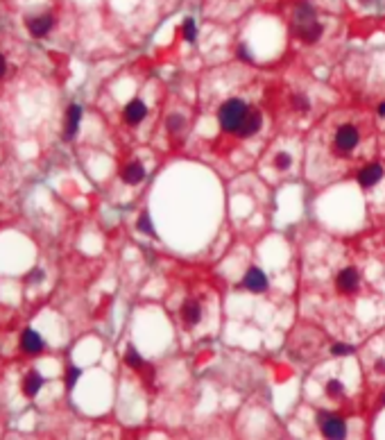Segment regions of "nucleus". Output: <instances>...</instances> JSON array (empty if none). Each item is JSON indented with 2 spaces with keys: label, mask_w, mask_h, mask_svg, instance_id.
<instances>
[{
  "label": "nucleus",
  "mask_w": 385,
  "mask_h": 440,
  "mask_svg": "<svg viewBox=\"0 0 385 440\" xmlns=\"http://www.w3.org/2000/svg\"><path fill=\"white\" fill-rule=\"evenodd\" d=\"M295 34L299 36V39L304 41V43H315V41L322 36V25L318 16H315V9L310 7L308 3H302L297 5V9H295V25H292Z\"/></svg>",
  "instance_id": "f257e3e1"
},
{
  "label": "nucleus",
  "mask_w": 385,
  "mask_h": 440,
  "mask_svg": "<svg viewBox=\"0 0 385 440\" xmlns=\"http://www.w3.org/2000/svg\"><path fill=\"white\" fill-rule=\"evenodd\" d=\"M247 114H250V107H247L242 100L238 98H231V100L222 102V107L218 109V123L222 127L224 134H238L242 123H245Z\"/></svg>",
  "instance_id": "f03ea898"
},
{
  "label": "nucleus",
  "mask_w": 385,
  "mask_h": 440,
  "mask_svg": "<svg viewBox=\"0 0 385 440\" xmlns=\"http://www.w3.org/2000/svg\"><path fill=\"white\" fill-rule=\"evenodd\" d=\"M318 424H320V431L324 438H331V440H342L347 436V424L340 415L335 413H320L318 415Z\"/></svg>",
  "instance_id": "7ed1b4c3"
},
{
  "label": "nucleus",
  "mask_w": 385,
  "mask_h": 440,
  "mask_svg": "<svg viewBox=\"0 0 385 440\" xmlns=\"http://www.w3.org/2000/svg\"><path fill=\"white\" fill-rule=\"evenodd\" d=\"M358 141H360V134L353 125H340L335 129V136H333V145H335V152L340 155H349L356 150Z\"/></svg>",
  "instance_id": "20e7f679"
},
{
  "label": "nucleus",
  "mask_w": 385,
  "mask_h": 440,
  "mask_svg": "<svg viewBox=\"0 0 385 440\" xmlns=\"http://www.w3.org/2000/svg\"><path fill=\"white\" fill-rule=\"evenodd\" d=\"M358 286H360V275H358V270L356 268H342L340 272H337V277H335V288L337 291L342 293V295H347V293H356L358 291Z\"/></svg>",
  "instance_id": "39448f33"
},
{
  "label": "nucleus",
  "mask_w": 385,
  "mask_h": 440,
  "mask_svg": "<svg viewBox=\"0 0 385 440\" xmlns=\"http://www.w3.org/2000/svg\"><path fill=\"white\" fill-rule=\"evenodd\" d=\"M242 288L250 291V293H265L267 291L265 272H263L261 268H256V266H252V268L245 272V277H242Z\"/></svg>",
  "instance_id": "423d86ee"
},
{
  "label": "nucleus",
  "mask_w": 385,
  "mask_h": 440,
  "mask_svg": "<svg viewBox=\"0 0 385 440\" xmlns=\"http://www.w3.org/2000/svg\"><path fill=\"white\" fill-rule=\"evenodd\" d=\"M383 175H385V170H383L381 164H369V166H365V168L358 172L356 182H358V186L367 191V188H374V186H376L378 182L383 180Z\"/></svg>",
  "instance_id": "0eeeda50"
},
{
  "label": "nucleus",
  "mask_w": 385,
  "mask_h": 440,
  "mask_svg": "<svg viewBox=\"0 0 385 440\" xmlns=\"http://www.w3.org/2000/svg\"><path fill=\"white\" fill-rule=\"evenodd\" d=\"M179 316H182V322L186 324V327H195V324L202 320V306H199L195 300H188L182 304V309H179Z\"/></svg>",
  "instance_id": "6e6552de"
},
{
  "label": "nucleus",
  "mask_w": 385,
  "mask_h": 440,
  "mask_svg": "<svg viewBox=\"0 0 385 440\" xmlns=\"http://www.w3.org/2000/svg\"><path fill=\"white\" fill-rule=\"evenodd\" d=\"M261 125H263V114L258 112V109H250V114H247L238 136L240 139H250V136H254L258 129H261Z\"/></svg>",
  "instance_id": "1a4fd4ad"
},
{
  "label": "nucleus",
  "mask_w": 385,
  "mask_h": 440,
  "mask_svg": "<svg viewBox=\"0 0 385 440\" xmlns=\"http://www.w3.org/2000/svg\"><path fill=\"white\" fill-rule=\"evenodd\" d=\"M123 116H125V123H129V125L143 123V118L147 116L145 102H143V100H131V102H127V107H125Z\"/></svg>",
  "instance_id": "9d476101"
},
{
  "label": "nucleus",
  "mask_w": 385,
  "mask_h": 440,
  "mask_svg": "<svg viewBox=\"0 0 385 440\" xmlns=\"http://www.w3.org/2000/svg\"><path fill=\"white\" fill-rule=\"evenodd\" d=\"M20 349L28 354H39L43 349V340L34 329H25L23 336H20Z\"/></svg>",
  "instance_id": "9b49d317"
},
{
  "label": "nucleus",
  "mask_w": 385,
  "mask_h": 440,
  "mask_svg": "<svg viewBox=\"0 0 385 440\" xmlns=\"http://www.w3.org/2000/svg\"><path fill=\"white\" fill-rule=\"evenodd\" d=\"M80 118H82V107L80 104H71L66 114V129H64V139H75L77 127H80Z\"/></svg>",
  "instance_id": "f8f14e48"
},
{
  "label": "nucleus",
  "mask_w": 385,
  "mask_h": 440,
  "mask_svg": "<svg viewBox=\"0 0 385 440\" xmlns=\"http://www.w3.org/2000/svg\"><path fill=\"white\" fill-rule=\"evenodd\" d=\"M52 25H55V18H52L50 14H43V16H36V18L28 20V30H30V34H34V36H46L52 30Z\"/></svg>",
  "instance_id": "ddd939ff"
},
{
  "label": "nucleus",
  "mask_w": 385,
  "mask_h": 440,
  "mask_svg": "<svg viewBox=\"0 0 385 440\" xmlns=\"http://www.w3.org/2000/svg\"><path fill=\"white\" fill-rule=\"evenodd\" d=\"M143 177H145V168H143V164H141V161H131V164H127L123 168V182H125V184L136 186V184H141V182H143Z\"/></svg>",
  "instance_id": "4468645a"
},
{
  "label": "nucleus",
  "mask_w": 385,
  "mask_h": 440,
  "mask_svg": "<svg viewBox=\"0 0 385 440\" xmlns=\"http://www.w3.org/2000/svg\"><path fill=\"white\" fill-rule=\"evenodd\" d=\"M41 386H43V379H41V375H36V372L25 375V379H23V392H25L28 397H34L36 392L41 390Z\"/></svg>",
  "instance_id": "2eb2a0df"
},
{
  "label": "nucleus",
  "mask_w": 385,
  "mask_h": 440,
  "mask_svg": "<svg viewBox=\"0 0 385 440\" xmlns=\"http://www.w3.org/2000/svg\"><path fill=\"white\" fill-rule=\"evenodd\" d=\"M125 363H127L129 368H134V370H141L145 365V361H143V356L136 352L134 345H127V349H125Z\"/></svg>",
  "instance_id": "dca6fc26"
},
{
  "label": "nucleus",
  "mask_w": 385,
  "mask_h": 440,
  "mask_svg": "<svg viewBox=\"0 0 385 440\" xmlns=\"http://www.w3.org/2000/svg\"><path fill=\"white\" fill-rule=\"evenodd\" d=\"M136 229H139V232H143V234H147V236L156 238V229H154V225H152V218H150V213H147V211H143L139 216V220H136Z\"/></svg>",
  "instance_id": "f3484780"
},
{
  "label": "nucleus",
  "mask_w": 385,
  "mask_h": 440,
  "mask_svg": "<svg viewBox=\"0 0 385 440\" xmlns=\"http://www.w3.org/2000/svg\"><path fill=\"white\" fill-rule=\"evenodd\" d=\"M179 32L184 34V39L188 41V43H195V39H197V25H195L193 18H184L182 28H179Z\"/></svg>",
  "instance_id": "a211bd4d"
},
{
  "label": "nucleus",
  "mask_w": 385,
  "mask_h": 440,
  "mask_svg": "<svg viewBox=\"0 0 385 440\" xmlns=\"http://www.w3.org/2000/svg\"><path fill=\"white\" fill-rule=\"evenodd\" d=\"M166 127L168 132H182L184 127H186V120H184V116H179V114H170V116L166 118Z\"/></svg>",
  "instance_id": "6ab92c4d"
},
{
  "label": "nucleus",
  "mask_w": 385,
  "mask_h": 440,
  "mask_svg": "<svg viewBox=\"0 0 385 440\" xmlns=\"http://www.w3.org/2000/svg\"><path fill=\"white\" fill-rule=\"evenodd\" d=\"M272 164H274V168L277 170H288L290 166H292V157H290L288 152H277L274 155V159H272Z\"/></svg>",
  "instance_id": "aec40b11"
},
{
  "label": "nucleus",
  "mask_w": 385,
  "mask_h": 440,
  "mask_svg": "<svg viewBox=\"0 0 385 440\" xmlns=\"http://www.w3.org/2000/svg\"><path fill=\"white\" fill-rule=\"evenodd\" d=\"M324 390H326V395H329V397H340L342 390H345V386H342L340 379H329L324 384Z\"/></svg>",
  "instance_id": "412c9836"
},
{
  "label": "nucleus",
  "mask_w": 385,
  "mask_h": 440,
  "mask_svg": "<svg viewBox=\"0 0 385 440\" xmlns=\"http://www.w3.org/2000/svg\"><path fill=\"white\" fill-rule=\"evenodd\" d=\"M356 349H353V345H347V343H335L331 345V354L333 356H351Z\"/></svg>",
  "instance_id": "4be33fe9"
},
{
  "label": "nucleus",
  "mask_w": 385,
  "mask_h": 440,
  "mask_svg": "<svg viewBox=\"0 0 385 440\" xmlns=\"http://www.w3.org/2000/svg\"><path fill=\"white\" fill-rule=\"evenodd\" d=\"M80 375H82L80 368H75V365H68V372H66V386H68V388H73V386L77 384Z\"/></svg>",
  "instance_id": "5701e85b"
},
{
  "label": "nucleus",
  "mask_w": 385,
  "mask_h": 440,
  "mask_svg": "<svg viewBox=\"0 0 385 440\" xmlns=\"http://www.w3.org/2000/svg\"><path fill=\"white\" fill-rule=\"evenodd\" d=\"M292 104L299 107V112H306V109H308V102H306L304 96H292Z\"/></svg>",
  "instance_id": "b1692460"
},
{
  "label": "nucleus",
  "mask_w": 385,
  "mask_h": 440,
  "mask_svg": "<svg viewBox=\"0 0 385 440\" xmlns=\"http://www.w3.org/2000/svg\"><path fill=\"white\" fill-rule=\"evenodd\" d=\"M374 370H376L378 375H385V359H376V363H374Z\"/></svg>",
  "instance_id": "393cba45"
},
{
  "label": "nucleus",
  "mask_w": 385,
  "mask_h": 440,
  "mask_svg": "<svg viewBox=\"0 0 385 440\" xmlns=\"http://www.w3.org/2000/svg\"><path fill=\"white\" fill-rule=\"evenodd\" d=\"M238 57H240L242 61H247V64H252V61H254V59L250 57V52H247L245 48H238Z\"/></svg>",
  "instance_id": "a878e982"
},
{
  "label": "nucleus",
  "mask_w": 385,
  "mask_h": 440,
  "mask_svg": "<svg viewBox=\"0 0 385 440\" xmlns=\"http://www.w3.org/2000/svg\"><path fill=\"white\" fill-rule=\"evenodd\" d=\"M5 73H7V61H5V57L0 55V77H3Z\"/></svg>",
  "instance_id": "bb28decb"
},
{
  "label": "nucleus",
  "mask_w": 385,
  "mask_h": 440,
  "mask_svg": "<svg viewBox=\"0 0 385 440\" xmlns=\"http://www.w3.org/2000/svg\"><path fill=\"white\" fill-rule=\"evenodd\" d=\"M376 114H378L381 118H385V102H381V104L376 107Z\"/></svg>",
  "instance_id": "cd10ccee"
},
{
  "label": "nucleus",
  "mask_w": 385,
  "mask_h": 440,
  "mask_svg": "<svg viewBox=\"0 0 385 440\" xmlns=\"http://www.w3.org/2000/svg\"><path fill=\"white\" fill-rule=\"evenodd\" d=\"M381 402H383V406H385V395H383V400H381Z\"/></svg>",
  "instance_id": "c85d7f7f"
}]
</instances>
